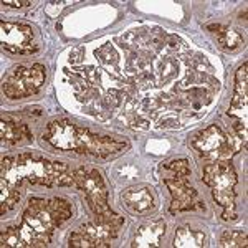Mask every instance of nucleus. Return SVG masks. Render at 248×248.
<instances>
[{"mask_svg":"<svg viewBox=\"0 0 248 248\" xmlns=\"http://www.w3.org/2000/svg\"><path fill=\"white\" fill-rule=\"evenodd\" d=\"M205 233L201 230H192L189 227H179L175 230L174 247L179 248H195L205 245Z\"/></svg>","mask_w":248,"mask_h":248,"instance_id":"ddd939ff","label":"nucleus"},{"mask_svg":"<svg viewBox=\"0 0 248 248\" xmlns=\"http://www.w3.org/2000/svg\"><path fill=\"white\" fill-rule=\"evenodd\" d=\"M77 187L86 195V202L96 217H113L116 215L108 205V189L101 174L91 167H79L73 170Z\"/></svg>","mask_w":248,"mask_h":248,"instance_id":"39448f33","label":"nucleus"},{"mask_svg":"<svg viewBox=\"0 0 248 248\" xmlns=\"http://www.w3.org/2000/svg\"><path fill=\"white\" fill-rule=\"evenodd\" d=\"M0 42L2 48L14 55H33L40 50L35 30L25 23H0Z\"/></svg>","mask_w":248,"mask_h":248,"instance_id":"423d86ee","label":"nucleus"},{"mask_svg":"<svg viewBox=\"0 0 248 248\" xmlns=\"http://www.w3.org/2000/svg\"><path fill=\"white\" fill-rule=\"evenodd\" d=\"M2 247H22V230L18 225H10L2 232Z\"/></svg>","mask_w":248,"mask_h":248,"instance_id":"a211bd4d","label":"nucleus"},{"mask_svg":"<svg viewBox=\"0 0 248 248\" xmlns=\"http://www.w3.org/2000/svg\"><path fill=\"white\" fill-rule=\"evenodd\" d=\"M46 77L43 65H20L10 71L2 81V90L7 98L20 99L35 94L42 88Z\"/></svg>","mask_w":248,"mask_h":248,"instance_id":"20e7f679","label":"nucleus"},{"mask_svg":"<svg viewBox=\"0 0 248 248\" xmlns=\"http://www.w3.org/2000/svg\"><path fill=\"white\" fill-rule=\"evenodd\" d=\"M2 179L12 186L22 184L43 187L71 186L77 187L73 172H68L63 162H51L37 154H20L18 157L2 159Z\"/></svg>","mask_w":248,"mask_h":248,"instance_id":"f257e3e1","label":"nucleus"},{"mask_svg":"<svg viewBox=\"0 0 248 248\" xmlns=\"http://www.w3.org/2000/svg\"><path fill=\"white\" fill-rule=\"evenodd\" d=\"M2 5H10V7H23V5H30V2H5L3 0Z\"/></svg>","mask_w":248,"mask_h":248,"instance_id":"6ab92c4d","label":"nucleus"},{"mask_svg":"<svg viewBox=\"0 0 248 248\" xmlns=\"http://www.w3.org/2000/svg\"><path fill=\"white\" fill-rule=\"evenodd\" d=\"M166 233V223L164 220H154L149 222L146 225L139 227V230L136 232L134 240H133V247H157L161 238Z\"/></svg>","mask_w":248,"mask_h":248,"instance_id":"9b49d317","label":"nucleus"},{"mask_svg":"<svg viewBox=\"0 0 248 248\" xmlns=\"http://www.w3.org/2000/svg\"><path fill=\"white\" fill-rule=\"evenodd\" d=\"M215 37H217V42L220 43V46H222L223 50H229V51L238 50V48L245 43V40H243L240 31L227 29V27H223V25H222V29L215 33Z\"/></svg>","mask_w":248,"mask_h":248,"instance_id":"4468645a","label":"nucleus"},{"mask_svg":"<svg viewBox=\"0 0 248 248\" xmlns=\"http://www.w3.org/2000/svg\"><path fill=\"white\" fill-rule=\"evenodd\" d=\"M18 201H20V194L17 187L12 186L10 182H7L5 179H2V199H0L2 207H0V214L3 215L5 212L12 210L18 203Z\"/></svg>","mask_w":248,"mask_h":248,"instance_id":"dca6fc26","label":"nucleus"},{"mask_svg":"<svg viewBox=\"0 0 248 248\" xmlns=\"http://www.w3.org/2000/svg\"><path fill=\"white\" fill-rule=\"evenodd\" d=\"M43 141L53 146L58 151L77 153L78 147V127L66 119H58L48 124L43 133Z\"/></svg>","mask_w":248,"mask_h":248,"instance_id":"1a4fd4ad","label":"nucleus"},{"mask_svg":"<svg viewBox=\"0 0 248 248\" xmlns=\"http://www.w3.org/2000/svg\"><path fill=\"white\" fill-rule=\"evenodd\" d=\"M220 247L229 248V247H247V232L245 230H227L225 233L220 237Z\"/></svg>","mask_w":248,"mask_h":248,"instance_id":"f3484780","label":"nucleus"},{"mask_svg":"<svg viewBox=\"0 0 248 248\" xmlns=\"http://www.w3.org/2000/svg\"><path fill=\"white\" fill-rule=\"evenodd\" d=\"M0 133H2L3 141H7L10 144L22 142V139H27V141L31 139L27 124H20V123L12 121L9 116L2 118V123H0Z\"/></svg>","mask_w":248,"mask_h":248,"instance_id":"f8f14e48","label":"nucleus"},{"mask_svg":"<svg viewBox=\"0 0 248 248\" xmlns=\"http://www.w3.org/2000/svg\"><path fill=\"white\" fill-rule=\"evenodd\" d=\"M121 201L133 214H149L157 207V197H155L154 190L147 186L133 187L123 192Z\"/></svg>","mask_w":248,"mask_h":248,"instance_id":"9d476101","label":"nucleus"},{"mask_svg":"<svg viewBox=\"0 0 248 248\" xmlns=\"http://www.w3.org/2000/svg\"><path fill=\"white\" fill-rule=\"evenodd\" d=\"M71 217V205L62 197L30 199L23 212V223L37 233L38 247H46L53 232Z\"/></svg>","mask_w":248,"mask_h":248,"instance_id":"f03ea898","label":"nucleus"},{"mask_svg":"<svg viewBox=\"0 0 248 248\" xmlns=\"http://www.w3.org/2000/svg\"><path fill=\"white\" fill-rule=\"evenodd\" d=\"M247 63H243L235 75V98L232 101L233 108L247 105Z\"/></svg>","mask_w":248,"mask_h":248,"instance_id":"2eb2a0df","label":"nucleus"},{"mask_svg":"<svg viewBox=\"0 0 248 248\" xmlns=\"http://www.w3.org/2000/svg\"><path fill=\"white\" fill-rule=\"evenodd\" d=\"M192 146L205 157L214 159V161H229L232 154L237 153L235 147L232 146L230 139H227L222 129L215 124L195 134L192 138Z\"/></svg>","mask_w":248,"mask_h":248,"instance_id":"6e6552de","label":"nucleus"},{"mask_svg":"<svg viewBox=\"0 0 248 248\" xmlns=\"http://www.w3.org/2000/svg\"><path fill=\"white\" fill-rule=\"evenodd\" d=\"M203 182L212 189L215 202L225 209L223 220L235 218V186L237 174L230 161H214L203 169Z\"/></svg>","mask_w":248,"mask_h":248,"instance_id":"7ed1b4c3","label":"nucleus"},{"mask_svg":"<svg viewBox=\"0 0 248 248\" xmlns=\"http://www.w3.org/2000/svg\"><path fill=\"white\" fill-rule=\"evenodd\" d=\"M127 147H129V144L123 141V139L96 134L91 133L90 129L78 127V147H77L78 154L108 159V157H113V155L121 154Z\"/></svg>","mask_w":248,"mask_h":248,"instance_id":"0eeeda50","label":"nucleus"}]
</instances>
